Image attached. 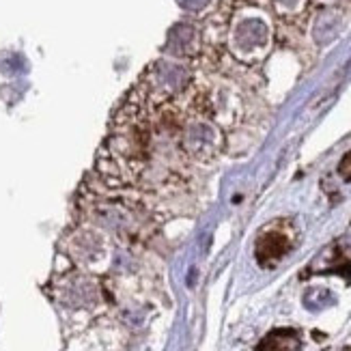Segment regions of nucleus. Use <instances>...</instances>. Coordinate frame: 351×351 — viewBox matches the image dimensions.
Here are the masks:
<instances>
[{
    "label": "nucleus",
    "instance_id": "f03ea898",
    "mask_svg": "<svg viewBox=\"0 0 351 351\" xmlns=\"http://www.w3.org/2000/svg\"><path fill=\"white\" fill-rule=\"evenodd\" d=\"M295 241H298V228L291 220L278 218L265 224L254 241L256 263L265 269L276 267L282 258L295 248Z\"/></svg>",
    "mask_w": 351,
    "mask_h": 351
},
{
    "label": "nucleus",
    "instance_id": "20e7f679",
    "mask_svg": "<svg viewBox=\"0 0 351 351\" xmlns=\"http://www.w3.org/2000/svg\"><path fill=\"white\" fill-rule=\"evenodd\" d=\"M274 9H276L280 15H287V18H295V15L302 13L306 0H271Z\"/></svg>",
    "mask_w": 351,
    "mask_h": 351
},
{
    "label": "nucleus",
    "instance_id": "39448f33",
    "mask_svg": "<svg viewBox=\"0 0 351 351\" xmlns=\"http://www.w3.org/2000/svg\"><path fill=\"white\" fill-rule=\"evenodd\" d=\"M339 173L345 181H351V154H347L343 160H341V166H339Z\"/></svg>",
    "mask_w": 351,
    "mask_h": 351
},
{
    "label": "nucleus",
    "instance_id": "f257e3e1",
    "mask_svg": "<svg viewBox=\"0 0 351 351\" xmlns=\"http://www.w3.org/2000/svg\"><path fill=\"white\" fill-rule=\"evenodd\" d=\"M228 50L241 63H258L269 52L271 24L263 9H239L228 24Z\"/></svg>",
    "mask_w": 351,
    "mask_h": 351
},
{
    "label": "nucleus",
    "instance_id": "7ed1b4c3",
    "mask_svg": "<svg viewBox=\"0 0 351 351\" xmlns=\"http://www.w3.org/2000/svg\"><path fill=\"white\" fill-rule=\"evenodd\" d=\"M300 349H302V339L291 328H280L269 332L256 347V351H300Z\"/></svg>",
    "mask_w": 351,
    "mask_h": 351
},
{
    "label": "nucleus",
    "instance_id": "423d86ee",
    "mask_svg": "<svg viewBox=\"0 0 351 351\" xmlns=\"http://www.w3.org/2000/svg\"><path fill=\"white\" fill-rule=\"evenodd\" d=\"M347 351H351V349H347Z\"/></svg>",
    "mask_w": 351,
    "mask_h": 351
}]
</instances>
